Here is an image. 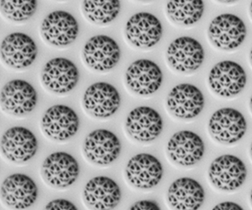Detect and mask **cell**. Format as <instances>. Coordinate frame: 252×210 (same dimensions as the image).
<instances>
[{
    "label": "cell",
    "mask_w": 252,
    "mask_h": 210,
    "mask_svg": "<svg viewBox=\"0 0 252 210\" xmlns=\"http://www.w3.org/2000/svg\"><path fill=\"white\" fill-rule=\"evenodd\" d=\"M209 179L220 191H234L243 186L248 177V170L243 160L233 155H222L212 162Z\"/></svg>",
    "instance_id": "6da1fadb"
},
{
    "label": "cell",
    "mask_w": 252,
    "mask_h": 210,
    "mask_svg": "<svg viewBox=\"0 0 252 210\" xmlns=\"http://www.w3.org/2000/svg\"><path fill=\"white\" fill-rule=\"evenodd\" d=\"M247 28L243 20L231 14H220L212 20L208 37L212 44L223 51L238 49L245 41Z\"/></svg>",
    "instance_id": "7a4b0ae2"
},
{
    "label": "cell",
    "mask_w": 252,
    "mask_h": 210,
    "mask_svg": "<svg viewBox=\"0 0 252 210\" xmlns=\"http://www.w3.org/2000/svg\"><path fill=\"white\" fill-rule=\"evenodd\" d=\"M248 128L246 119L241 112L225 107L216 111L210 117L208 130L215 141L233 145L243 138Z\"/></svg>",
    "instance_id": "3957f363"
},
{
    "label": "cell",
    "mask_w": 252,
    "mask_h": 210,
    "mask_svg": "<svg viewBox=\"0 0 252 210\" xmlns=\"http://www.w3.org/2000/svg\"><path fill=\"white\" fill-rule=\"evenodd\" d=\"M79 165L76 158L63 151L54 152L46 157L41 168L43 180L56 188L72 186L79 178Z\"/></svg>",
    "instance_id": "277c9868"
},
{
    "label": "cell",
    "mask_w": 252,
    "mask_h": 210,
    "mask_svg": "<svg viewBox=\"0 0 252 210\" xmlns=\"http://www.w3.org/2000/svg\"><path fill=\"white\" fill-rule=\"evenodd\" d=\"M43 86L49 91L64 95L72 91L79 81L76 64L65 58H55L48 61L41 72Z\"/></svg>",
    "instance_id": "5b68a950"
},
{
    "label": "cell",
    "mask_w": 252,
    "mask_h": 210,
    "mask_svg": "<svg viewBox=\"0 0 252 210\" xmlns=\"http://www.w3.org/2000/svg\"><path fill=\"white\" fill-rule=\"evenodd\" d=\"M208 84L212 91L223 97H233L243 91L247 84V74L234 61H220L209 74Z\"/></svg>",
    "instance_id": "8992f818"
},
{
    "label": "cell",
    "mask_w": 252,
    "mask_h": 210,
    "mask_svg": "<svg viewBox=\"0 0 252 210\" xmlns=\"http://www.w3.org/2000/svg\"><path fill=\"white\" fill-rule=\"evenodd\" d=\"M0 102L1 109L6 113L14 117H24L35 109L37 92L29 82L14 79L3 87Z\"/></svg>",
    "instance_id": "52a82bcc"
},
{
    "label": "cell",
    "mask_w": 252,
    "mask_h": 210,
    "mask_svg": "<svg viewBox=\"0 0 252 210\" xmlns=\"http://www.w3.org/2000/svg\"><path fill=\"white\" fill-rule=\"evenodd\" d=\"M120 47L109 36L99 34L90 38L83 49L82 57L86 65L97 72H108L121 59Z\"/></svg>",
    "instance_id": "ba28073f"
},
{
    "label": "cell",
    "mask_w": 252,
    "mask_h": 210,
    "mask_svg": "<svg viewBox=\"0 0 252 210\" xmlns=\"http://www.w3.org/2000/svg\"><path fill=\"white\" fill-rule=\"evenodd\" d=\"M43 133L51 140L64 142L75 136L79 128V118L71 107L56 105L44 112L41 120Z\"/></svg>",
    "instance_id": "9c48e42d"
},
{
    "label": "cell",
    "mask_w": 252,
    "mask_h": 210,
    "mask_svg": "<svg viewBox=\"0 0 252 210\" xmlns=\"http://www.w3.org/2000/svg\"><path fill=\"white\" fill-rule=\"evenodd\" d=\"M40 32L47 44L56 47H65L77 39L79 26L77 19L67 11H55L43 20Z\"/></svg>",
    "instance_id": "30bf717a"
},
{
    "label": "cell",
    "mask_w": 252,
    "mask_h": 210,
    "mask_svg": "<svg viewBox=\"0 0 252 210\" xmlns=\"http://www.w3.org/2000/svg\"><path fill=\"white\" fill-rule=\"evenodd\" d=\"M122 149V142L115 134L106 129H98L86 137L83 152L93 164L106 166L119 158Z\"/></svg>",
    "instance_id": "8fae6325"
},
{
    "label": "cell",
    "mask_w": 252,
    "mask_h": 210,
    "mask_svg": "<svg viewBox=\"0 0 252 210\" xmlns=\"http://www.w3.org/2000/svg\"><path fill=\"white\" fill-rule=\"evenodd\" d=\"M122 98L114 86L97 82L86 89L83 97V107L88 114L97 119H107L117 113Z\"/></svg>",
    "instance_id": "7c38bea8"
},
{
    "label": "cell",
    "mask_w": 252,
    "mask_h": 210,
    "mask_svg": "<svg viewBox=\"0 0 252 210\" xmlns=\"http://www.w3.org/2000/svg\"><path fill=\"white\" fill-rule=\"evenodd\" d=\"M38 194L36 183L25 174H13L1 183V201L10 209H28L36 203Z\"/></svg>",
    "instance_id": "4fadbf2b"
},
{
    "label": "cell",
    "mask_w": 252,
    "mask_h": 210,
    "mask_svg": "<svg viewBox=\"0 0 252 210\" xmlns=\"http://www.w3.org/2000/svg\"><path fill=\"white\" fill-rule=\"evenodd\" d=\"M166 59L174 70L189 73L196 71L203 64L205 51L201 44L194 38L181 37L169 45Z\"/></svg>",
    "instance_id": "5bb4252c"
},
{
    "label": "cell",
    "mask_w": 252,
    "mask_h": 210,
    "mask_svg": "<svg viewBox=\"0 0 252 210\" xmlns=\"http://www.w3.org/2000/svg\"><path fill=\"white\" fill-rule=\"evenodd\" d=\"M161 23L154 15L140 12L131 16L126 23L125 35L131 45L149 49L157 45L162 36Z\"/></svg>",
    "instance_id": "9a60e30c"
},
{
    "label": "cell",
    "mask_w": 252,
    "mask_h": 210,
    "mask_svg": "<svg viewBox=\"0 0 252 210\" xmlns=\"http://www.w3.org/2000/svg\"><path fill=\"white\" fill-rule=\"evenodd\" d=\"M162 81L161 69L150 60H137L127 67L125 73L126 86L139 95L155 93L161 87Z\"/></svg>",
    "instance_id": "2e32d148"
},
{
    "label": "cell",
    "mask_w": 252,
    "mask_h": 210,
    "mask_svg": "<svg viewBox=\"0 0 252 210\" xmlns=\"http://www.w3.org/2000/svg\"><path fill=\"white\" fill-rule=\"evenodd\" d=\"M127 182L140 189L156 187L163 176V168L157 157L142 153L129 160L125 169Z\"/></svg>",
    "instance_id": "e0dca14e"
},
{
    "label": "cell",
    "mask_w": 252,
    "mask_h": 210,
    "mask_svg": "<svg viewBox=\"0 0 252 210\" xmlns=\"http://www.w3.org/2000/svg\"><path fill=\"white\" fill-rule=\"evenodd\" d=\"M38 147L35 135L25 127L10 128L1 137V153L12 163H27L36 155Z\"/></svg>",
    "instance_id": "ac0fdd59"
},
{
    "label": "cell",
    "mask_w": 252,
    "mask_h": 210,
    "mask_svg": "<svg viewBox=\"0 0 252 210\" xmlns=\"http://www.w3.org/2000/svg\"><path fill=\"white\" fill-rule=\"evenodd\" d=\"M1 58L8 67L15 69L28 68L35 61L38 48L35 41L28 34L14 32L1 41Z\"/></svg>",
    "instance_id": "d6986e66"
},
{
    "label": "cell",
    "mask_w": 252,
    "mask_h": 210,
    "mask_svg": "<svg viewBox=\"0 0 252 210\" xmlns=\"http://www.w3.org/2000/svg\"><path fill=\"white\" fill-rule=\"evenodd\" d=\"M166 105L171 115L178 119L189 120L200 115L205 106V97L195 86L178 84L169 92Z\"/></svg>",
    "instance_id": "ffe728a7"
},
{
    "label": "cell",
    "mask_w": 252,
    "mask_h": 210,
    "mask_svg": "<svg viewBox=\"0 0 252 210\" xmlns=\"http://www.w3.org/2000/svg\"><path fill=\"white\" fill-rule=\"evenodd\" d=\"M126 130L133 140L140 142L154 141L160 136L163 121L157 110L147 106L136 107L126 120Z\"/></svg>",
    "instance_id": "44dd1931"
},
{
    "label": "cell",
    "mask_w": 252,
    "mask_h": 210,
    "mask_svg": "<svg viewBox=\"0 0 252 210\" xmlns=\"http://www.w3.org/2000/svg\"><path fill=\"white\" fill-rule=\"evenodd\" d=\"M205 150V144L198 135L190 130H181L169 140L167 154L176 164L190 167L203 158Z\"/></svg>",
    "instance_id": "7402d4cb"
},
{
    "label": "cell",
    "mask_w": 252,
    "mask_h": 210,
    "mask_svg": "<svg viewBox=\"0 0 252 210\" xmlns=\"http://www.w3.org/2000/svg\"><path fill=\"white\" fill-rule=\"evenodd\" d=\"M122 193L118 183L105 176L95 177L89 180L83 191V200L91 210H112L122 201Z\"/></svg>",
    "instance_id": "603a6c76"
},
{
    "label": "cell",
    "mask_w": 252,
    "mask_h": 210,
    "mask_svg": "<svg viewBox=\"0 0 252 210\" xmlns=\"http://www.w3.org/2000/svg\"><path fill=\"white\" fill-rule=\"evenodd\" d=\"M167 203L173 210H197L203 206L205 192L194 179L182 178L172 183L167 191Z\"/></svg>",
    "instance_id": "cb8c5ba5"
},
{
    "label": "cell",
    "mask_w": 252,
    "mask_h": 210,
    "mask_svg": "<svg viewBox=\"0 0 252 210\" xmlns=\"http://www.w3.org/2000/svg\"><path fill=\"white\" fill-rule=\"evenodd\" d=\"M205 3L201 0H177L167 2V16L172 22L182 26H191L203 17Z\"/></svg>",
    "instance_id": "d4e9b609"
},
{
    "label": "cell",
    "mask_w": 252,
    "mask_h": 210,
    "mask_svg": "<svg viewBox=\"0 0 252 210\" xmlns=\"http://www.w3.org/2000/svg\"><path fill=\"white\" fill-rule=\"evenodd\" d=\"M121 9L122 4L119 0H86L82 3L83 14L94 24L107 25L113 22L119 16Z\"/></svg>",
    "instance_id": "484cf974"
},
{
    "label": "cell",
    "mask_w": 252,
    "mask_h": 210,
    "mask_svg": "<svg viewBox=\"0 0 252 210\" xmlns=\"http://www.w3.org/2000/svg\"><path fill=\"white\" fill-rule=\"evenodd\" d=\"M38 7L36 0H1L0 10L6 19L13 22H26L31 19Z\"/></svg>",
    "instance_id": "4316f807"
},
{
    "label": "cell",
    "mask_w": 252,
    "mask_h": 210,
    "mask_svg": "<svg viewBox=\"0 0 252 210\" xmlns=\"http://www.w3.org/2000/svg\"><path fill=\"white\" fill-rule=\"evenodd\" d=\"M46 210H77V208L72 202L65 199H56L50 201L44 208Z\"/></svg>",
    "instance_id": "83f0119b"
},
{
    "label": "cell",
    "mask_w": 252,
    "mask_h": 210,
    "mask_svg": "<svg viewBox=\"0 0 252 210\" xmlns=\"http://www.w3.org/2000/svg\"><path fill=\"white\" fill-rule=\"evenodd\" d=\"M130 210H160V208L157 202L144 200L135 202L129 208Z\"/></svg>",
    "instance_id": "f1b7e54d"
},
{
    "label": "cell",
    "mask_w": 252,
    "mask_h": 210,
    "mask_svg": "<svg viewBox=\"0 0 252 210\" xmlns=\"http://www.w3.org/2000/svg\"><path fill=\"white\" fill-rule=\"evenodd\" d=\"M214 210H243L240 205L233 202H223V203H219L217 206L213 208Z\"/></svg>",
    "instance_id": "f546056e"
},
{
    "label": "cell",
    "mask_w": 252,
    "mask_h": 210,
    "mask_svg": "<svg viewBox=\"0 0 252 210\" xmlns=\"http://www.w3.org/2000/svg\"><path fill=\"white\" fill-rule=\"evenodd\" d=\"M250 63H251L252 66V48L251 49V51H250Z\"/></svg>",
    "instance_id": "4dcf8cb0"
},
{
    "label": "cell",
    "mask_w": 252,
    "mask_h": 210,
    "mask_svg": "<svg viewBox=\"0 0 252 210\" xmlns=\"http://www.w3.org/2000/svg\"><path fill=\"white\" fill-rule=\"evenodd\" d=\"M250 16H251V18L252 19V1L251 2V4H250Z\"/></svg>",
    "instance_id": "1f68e13d"
},
{
    "label": "cell",
    "mask_w": 252,
    "mask_h": 210,
    "mask_svg": "<svg viewBox=\"0 0 252 210\" xmlns=\"http://www.w3.org/2000/svg\"><path fill=\"white\" fill-rule=\"evenodd\" d=\"M250 110H251V112H252V95L251 96V98H250Z\"/></svg>",
    "instance_id": "d6a6232c"
},
{
    "label": "cell",
    "mask_w": 252,
    "mask_h": 210,
    "mask_svg": "<svg viewBox=\"0 0 252 210\" xmlns=\"http://www.w3.org/2000/svg\"><path fill=\"white\" fill-rule=\"evenodd\" d=\"M250 155H251V158L252 159V142L251 147H250Z\"/></svg>",
    "instance_id": "836d02e7"
},
{
    "label": "cell",
    "mask_w": 252,
    "mask_h": 210,
    "mask_svg": "<svg viewBox=\"0 0 252 210\" xmlns=\"http://www.w3.org/2000/svg\"><path fill=\"white\" fill-rule=\"evenodd\" d=\"M250 202H251V204L252 206V189L251 191V193H250Z\"/></svg>",
    "instance_id": "e575fe53"
}]
</instances>
